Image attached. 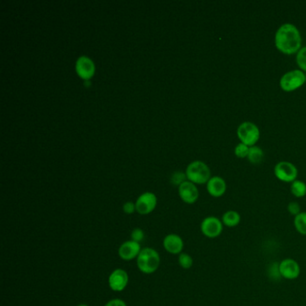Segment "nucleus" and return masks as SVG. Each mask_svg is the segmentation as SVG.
Returning a JSON list of instances; mask_svg holds the SVG:
<instances>
[{"label":"nucleus","mask_w":306,"mask_h":306,"mask_svg":"<svg viewBox=\"0 0 306 306\" xmlns=\"http://www.w3.org/2000/svg\"><path fill=\"white\" fill-rule=\"evenodd\" d=\"M275 46L286 55L297 53L302 48V36L298 28L292 23L282 24L276 32Z\"/></svg>","instance_id":"obj_1"},{"label":"nucleus","mask_w":306,"mask_h":306,"mask_svg":"<svg viewBox=\"0 0 306 306\" xmlns=\"http://www.w3.org/2000/svg\"><path fill=\"white\" fill-rule=\"evenodd\" d=\"M161 262V258L157 250L146 247L141 250L137 258L138 269L144 274H153L157 271Z\"/></svg>","instance_id":"obj_2"},{"label":"nucleus","mask_w":306,"mask_h":306,"mask_svg":"<svg viewBox=\"0 0 306 306\" xmlns=\"http://www.w3.org/2000/svg\"><path fill=\"white\" fill-rule=\"evenodd\" d=\"M188 180L194 184H205L210 180V169L204 162L194 161L188 165L186 169Z\"/></svg>","instance_id":"obj_3"},{"label":"nucleus","mask_w":306,"mask_h":306,"mask_svg":"<svg viewBox=\"0 0 306 306\" xmlns=\"http://www.w3.org/2000/svg\"><path fill=\"white\" fill-rule=\"evenodd\" d=\"M305 74L300 69H294L285 73L280 78V87L285 92H293L305 83Z\"/></svg>","instance_id":"obj_4"},{"label":"nucleus","mask_w":306,"mask_h":306,"mask_svg":"<svg viewBox=\"0 0 306 306\" xmlns=\"http://www.w3.org/2000/svg\"><path fill=\"white\" fill-rule=\"evenodd\" d=\"M237 137L241 143L251 147L255 145L260 139V129L253 123L244 121L238 127Z\"/></svg>","instance_id":"obj_5"},{"label":"nucleus","mask_w":306,"mask_h":306,"mask_svg":"<svg viewBox=\"0 0 306 306\" xmlns=\"http://www.w3.org/2000/svg\"><path fill=\"white\" fill-rule=\"evenodd\" d=\"M274 174L281 181L292 183L293 181L297 180L298 170L296 166L290 162L282 161L275 165Z\"/></svg>","instance_id":"obj_6"},{"label":"nucleus","mask_w":306,"mask_h":306,"mask_svg":"<svg viewBox=\"0 0 306 306\" xmlns=\"http://www.w3.org/2000/svg\"><path fill=\"white\" fill-rule=\"evenodd\" d=\"M224 230V225L222 220H220L217 217H207L204 218L200 224V231L204 236L215 239L220 236Z\"/></svg>","instance_id":"obj_7"},{"label":"nucleus","mask_w":306,"mask_h":306,"mask_svg":"<svg viewBox=\"0 0 306 306\" xmlns=\"http://www.w3.org/2000/svg\"><path fill=\"white\" fill-rule=\"evenodd\" d=\"M135 204L138 214L142 216L151 214L157 207V196L152 192H145L138 197Z\"/></svg>","instance_id":"obj_8"},{"label":"nucleus","mask_w":306,"mask_h":306,"mask_svg":"<svg viewBox=\"0 0 306 306\" xmlns=\"http://www.w3.org/2000/svg\"><path fill=\"white\" fill-rule=\"evenodd\" d=\"M130 281L129 274L126 270L123 268H116L111 272L109 279L108 284L111 290L114 292H121L126 288Z\"/></svg>","instance_id":"obj_9"},{"label":"nucleus","mask_w":306,"mask_h":306,"mask_svg":"<svg viewBox=\"0 0 306 306\" xmlns=\"http://www.w3.org/2000/svg\"><path fill=\"white\" fill-rule=\"evenodd\" d=\"M76 71L78 77L82 79L90 80L96 73V65L90 57L81 56L76 62Z\"/></svg>","instance_id":"obj_10"},{"label":"nucleus","mask_w":306,"mask_h":306,"mask_svg":"<svg viewBox=\"0 0 306 306\" xmlns=\"http://www.w3.org/2000/svg\"><path fill=\"white\" fill-rule=\"evenodd\" d=\"M280 269L282 279L287 280H295L298 279L301 268L296 260L287 258L280 262Z\"/></svg>","instance_id":"obj_11"},{"label":"nucleus","mask_w":306,"mask_h":306,"mask_svg":"<svg viewBox=\"0 0 306 306\" xmlns=\"http://www.w3.org/2000/svg\"><path fill=\"white\" fill-rule=\"evenodd\" d=\"M179 196L180 199L186 204H194L199 199V192L196 184L192 183L190 180L184 181L179 186Z\"/></svg>","instance_id":"obj_12"},{"label":"nucleus","mask_w":306,"mask_h":306,"mask_svg":"<svg viewBox=\"0 0 306 306\" xmlns=\"http://www.w3.org/2000/svg\"><path fill=\"white\" fill-rule=\"evenodd\" d=\"M141 250L140 243L130 240V241H124L120 244L118 250V254L121 260L130 261L137 259Z\"/></svg>","instance_id":"obj_13"},{"label":"nucleus","mask_w":306,"mask_h":306,"mask_svg":"<svg viewBox=\"0 0 306 306\" xmlns=\"http://www.w3.org/2000/svg\"><path fill=\"white\" fill-rule=\"evenodd\" d=\"M164 249L173 255H180L184 248V241L180 235L169 234L163 240Z\"/></svg>","instance_id":"obj_14"},{"label":"nucleus","mask_w":306,"mask_h":306,"mask_svg":"<svg viewBox=\"0 0 306 306\" xmlns=\"http://www.w3.org/2000/svg\"><path fill=\"white\" fill-rule=\"evenodd\" d=\"M227 190L226 180L222 177H211L210 180L207 181V191L209 195L214 198H220L225 195Z\"/></svg>","instance_id":"obj_15"},{"label":"nucleus","mask_w":306,"mask_h":306,"mask_svg":"<svg viewBox=\"0 0 306 306\" xmlns=\"http://www.w3.org/2000/svg\"><path fill=\"white\" fill-rule=\"evenodd\" d=\"M221 220L224 226H226L228 228H234L240 225L241 220V215L235 210L226 211L223 215Z\"/></svg>","instance_id":"obj_16"},{"label":"nucleus","mask_w":306,"mask_h":306,"mask_svg":"<svg viewBox=\"0 0 306 306\" xmlns=\"http://www.w3.org/2000/svg\"><path fill=\"white\" fill-rule=\"evenodd\" d=\"M248 160L253 165H258L263 160L264 158V152L260 148V146L253 145L250 147L249 154H248Z\"/></svg>","instance_id":"obj_17"},{"label":"nucleus","mask_w":306,"mask_h":306,"mask_svg":"<svg viewBox=\"0 0 306 306\" xmlns=\"http://www.w3.org/2000/svg\"><path fill=\"white\" fill-rule=\"evenodd\" d=\"M290 191L295 198H303L306 195V183L302 180H295L291 183Z\"/></svg>","instance_id":"obj_18"},{"label":"nucleus","mask_w":306,"mask_h":306,"mask_svg":"<svg viewBox=\"0 0 306 306\" xmlns=\"http://www.w3.org/2000/svg\"><path fill=\"white\" fill-rule=\"evenodd\" d=\"M294 226L298 234L306 235V212H301L295 217Z\"/></svg>","instance_id":"obj_19"},{"label":"nucleus","mask_w":306,"mask_h":306,"mask_svg":"<svg viewBox=\"0 0 306 306\" xmlns=\"http://www.w3.org/2000/svg\"><path fill=\"white\" fill-rule=\"evenodd\" d=\"M267 273L269 280H271L272 281H280L282 279V276L280 273V263L272 262L271 264L268 266Z\"/></svg>","instance_id":"obj_20"},{"label":"nucleus","mask_w":306,"mask_h":306,"mask_svg":"<svg viewBox=\"0 0 306 306\" xmlns=\"http://www.w3.org/2000/svg\"><path fill=\"white\" fill-rule=\"evenodd\" d=\"M178 262L181 268L184 269H190L193 266V259L188 253H181L178 257Z\"/></svg>","instance_id":"obj_21"},{"label":"nucleus","mask_w":306,"mask_h":306,"mask_svg":"<svg viewBox=\"0 0 306 306\" xmlns=\"http://www.w3.org/2000/svg\"><path fill=\"white\" fill-rule=\"evenodd\" d=\"M295 62L300 70L306 72V47H302L296 53Z\"/></svg>","instance_id":"obj_22"},{"label":"nucleus","mask_w":306,"mask_h":306,"mask_svg":"<svg viewBox=\"0 0 306 306\" xmlns=\"http://www.w3.org/2000/svg\"><path fill=\"white\" fill-rule=\"evenodd\" d=\"M250 146L245 145L243 143H239L234 148V155L238 158H246L249 154Z\"/></svg>","instance_id":"obj_23"},{"label":"nucleus","mask_w":306,"mask_h":306,"mask_svg":"<svg viewBox=\"0 0 306 306\" xmlns=\"http://www.w3.org/2000/svg\"><path fill=\"white\" fill-rule=\"evenodd\" d=\"M186 179H187L186 173H183L182 172H175L174 173H172V177H171V182L173 185L180 186V184L186 181Z\"/></svg>","instance_id":"obj_24"},{"label":"nucleus","mask_w":306,"mask_h":306,"mask_svg":"<svg viewBox=\"0 0 306 306\" xmlns=\"http://www.w3.org/2000/svg\"><path fill=\"white\" fill-rule=\"evenodd\" d=\"M130 236H131V240L132 241L140 243L144 240V238H145V233H144V231L141 228L137 227V228H134V229L132 230Z\"/></svg>","instance_id":"obj_25"},{"label":"nucleus","mask_w":306,"mask_h":306,"mask_svg":"<svg viewBox=\"0 0 306 306\" xmlns=\"http://www.w3.org/2000/svg\"><path fill=\"white\" fill-rule=\"evenodd\" d=\"M287 211L289 212V214L292 215V216H295V217H296L297 215L300 214L302 212L300 205H299L298 203L295 202V201H292V202L288 204Z\"/></svg>","instance_id":"obj_26"},{"label":"nucleus","mask_w":306,"mask_h":306,"mask_svg":"<svg viewBox=\"0 0 306 306\" xmlns=\"http://www.w3.org/2000/svg\"><path fill=\"white\" fill-rule=\"evenodd\" d=\"M123 209L125 214L132 215L136 211V204L131 201H128L123 205Z\"/></svg>","instance_id":"obj_27"},{"label":"nucleus","mask_w":306,"mask_h":306,"mask_svg":"<svg viewBox=\"0 0 306 306\" xmlns=\"http://www.w3.org/2000/svg\"><path fill=\"white\" fill-rule=\"evenodd\" d=\"M104 306H127L126 302H124L121 299H112L109 302H106Z\"/></svg>","instance_id":"obj_28"},{"label":"nucleus","mask_w":306,"mask_h":306,"mask_svg":"<svg viewBox=\"0 0 306 306\" xmlns=\"http://www.w3.org/2000/svg\"><path fill=\"white\" fill-rule=\"evenodd\" d=\"M77 306H89L87 305V304H85V303H80V304H78V305Z\"/></svg>","instance_id":"obj_29"}]
</instances>
